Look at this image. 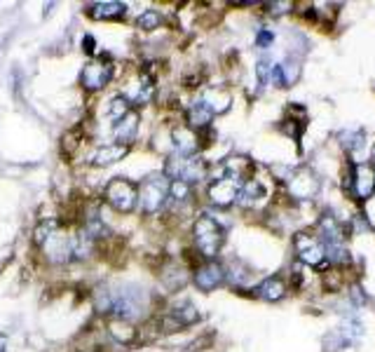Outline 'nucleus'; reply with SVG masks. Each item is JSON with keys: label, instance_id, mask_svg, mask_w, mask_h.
<instances>
[{"label": "nucleus", "instance_id": "obj_2", "mask_svg": "<svg viewBox=\"0 0 375 352\" xmlns=\"http://www.w3.org/2000/svg\"><path fill=\"white\" fill-rule=\"evenodd\" d=\"M169 188H172V181L167 179V174L146 176V181L138 186V202H141L143 214H155L165 207L169 200Z\"/></svg>", "mask_w": 375, "mask_h": 352}, {"label": "nucleus", "instance_id": "obj_18", "mask_svg": "<svg viewBox=\"0 0 375 352\" xmlns=\"http://www.w3.org/2000/svg\"><path fill=\"white\" fill-rule=\"evenodd\" d=\"M211 118H214V113H211V108L202 101V96H199L195 104L190 106V111H188V125H190V130H204V127H209Z\"/></svg>", "mask_w": 375, "mask_h": 352}, {"label": "nucleus", "instance_id": "obj_5", "mask_svg": "<svg viewBox=\"0 0 375 352\" xmlns=\"http://www.w3.org/2000/svg\"><path fill=\"white\" fill-rule=\"evenodd\" d=\"M165 174L167 179H174V181H183V184H195V181H202L207 176V165L204 160L199 157H183V155H174L167 160V167H165Z\"/></svg>", "mask_w": 375, "mask_h": 352}, {"label": "nucleus", "instance_id": "obj_23", "mask_svg": "<svg viewBox=\"0 0 375 352\" xmlns=\"http://www.w3.org/2000/svg\"><path fill=\"white\" fill-rule=\"evenodd\" d=\"M153 94H155V85H153V78L150 76H143L141 78V85L136 87V94H134V104L138 106H143V104H150V99H153Z\"/></svg>", "mask_w": 375, "mask_h": 352}, {"label": "nucleus", "instance_id": "obj_6", "mask_svg": "<svg viewBox=\"0 0 375 352\" xmlns=\"http://www.w3.org/2000/svg\"><path fill=\"white\" fill-rule=\"evenodd\" d=\"M241 184H244V181L239 179L237 172L223 174L209 186V200L216 204V207H230L232 202H237Z\"/></svg>", "mask_w": 375, "mask_h": 352}, {"label": "nucleus", "instance_id": "obj_29", "mask_svg": "<svg viewBox=\"0 0 375 352\" xmlns=\"http://www.w3.org/2000/svg\"><path fill=\"white\" fill-rule=\"evenodd\" d=\"M0 352H5V345H3V343H0Z\"/></svg>", "mask_w": 375, "mask_h": 352}, {"label": "nucleus", "instance_id": "obj_14", "mask_svg": "<svg viewBox=\"0 0 375 352\" xmlns=\"http://www.w3.org/2000/svg\"><path fill=\"white\" fill-rule=\"evenodd\" d=\"M138 123H141V118H138V113H134V111H129L125 118H120L118 123L113 125L115 141L120 146H129L138 134Z\"/></svg>", "mask_w": 375, "mask_h": 352}, {"label": "nucleus", "instance_id": "obj_26", "mask_svg": "<svg viewBox=\"0 0 375 352\" xmlns=\"http://www.w3.org/2000/svg\"><path fill=\"white\" fill-rule=\"evenodd\" d=\"M190 186L183 184V181H172V188H169V197L174 202H188L190 200Z\"/></svg>", "mask_w": 375, "mask_h": 352}, {"label": "nucleus", "instance_id": "obj_3", "mask_svg": "<svg viewBox=\"0 0 375 352\" xmlns=\"http://www.w3.org/2000/svg\"><path fill=\"white\" fill-rule=\"evenodd\" d=\"M192 235H195L199 254L207 258H214L221 252L223 242H226V233L219 226V221H214L211 216H199L195 226H192Z\"/></svg>", "mask_w": 375, "mask_h": 352}, {"label": "nucleus", "instance_id": "obj_11", "mask_svg": "<svg viewBox=\"0 0 375 352\" xmlns=\"http://www.w3.org/2000/svg\"><path fill=\"white\" fill-rule=\"evenodd\" d=\"M286 181H289L291 195L298 200H310L317 195V191H319V181L314 179V174L307 172V169H300V172H295L293 176H289Z\"/></svg>", "mask_w": 375, "mask_h": 352}, {"label": "nucleus", "instance_id": "obj_24", "mask_svg": "<svg viewBox=\"0 0 375 352\" xmlns=\"http://www.w3.org/2000/svg\"><path fill=\"white\" fill-rule=\"evenodd\" d=\"M160 24H162V15L157 10H146L143 15L136 17V26L141 31H155V28H160Z\"/></svg>", "mask_w": 375, "mask_h": 352}, {"label": "nucleus", "instance_id": "obj_17", "mask_svg": "<svg viewBox=\"0 0 375 352\" xmlns=\"http://www.w3.org/2000/svg\"><path fill=\"white\" fill-rule=\"evenodd\" d=\"M253 294H256L258 299L272 303V301H282L284 299L286 287H284V282L280 280V277H268V280H263L256 289H253Z\"/></svg>", "mask_w": 375, "mask_h": 352}, {"label": "nucleus", "instance_id": "obj_21", "mask_svg": "<svg viewBox=\"0 0 375 352\" xmlns=\"http://www.w3.org/2000/svg\"><path fill=\"white\" fill-rule=\"evenodd\" d=\"M202 101L211 108V113H226L230 108V96L226 92H219V89H209L207 94L202 96Z\"/></svg>", "mask_w": 375, "mask_h": 352}, {"label": "nucleus", "instance_id": "obj_28", "mask_svg": "<svg viewBox=\"0 0 375 352\" xmlns=\"http://www.w3.org/2000/svg\"><path fill=\"white\" fill-rule=\"evenodd\" d=\"M82 50L87 52V54H94V50H96L94 35H84V40H82Z\"/></svg>", "mask_w": 375, "mask_h": 352}, {"label": "nucleus", "instance_id": "obj_27", "mask_svg": "<svg viewBox=\"0 0 375 352\" xmlns=\"http://www.w3.org/2000/svg\"><path fill=\"white\" fill-rule=\"evenodd\" d=\"M272 42H275V33L268 31V28H261V31H258V35H256V45L261 47V50H268Z\"/></svg>", "mask_w": 375, "mask_h": 352}, {"label": "nucleus", "instance_id": "obj_22", "mask_svg": "<svg viewBox=\"0 0 375 352\" xmlns=\"http://www.w3.org/2000/svg\"><path fill=\"white\" fill-rule=\"evenodd\" d=\"M59 230V221H54V218H45V221L40 223L38 228H35V233H33V240H35V245L38 247H45L47 242L52 240V235Z\"/></svg>", "mask_w": 375, "mask_h": 352}, {"label": "nucleus", "instance_id": "obj_25", "mask_svg": "<svg viewBox=\"0 0 375 352\" xmlns=\"http://www.w3.org/2000/svg\"><path fill=\"white\" fill-rule=\"evenodd\" d=\"M129 106H131V101L127 99V96H115L111 101V106H108V113H111V118L118 123L120 118H125V115L129 113Z\"/></svg>", "mask_w": 375, "mask_h": 352}, {"label": "nucleus", "instance_id": "obj_15", "mask_svg": "<svg viewBox=\"0 0 375 352\" xmlns=\"http://www.w3.org/2000/svg\"><path fill=\"white\" fill-rule=\"evenodd\" d=\"M89 17L92 19H120V17L127 15V5L125 3H118V0H101V3H94L89 5Z\"/></svg>", "mask_w": 375, "mask_h": 352}, {"label": "nucleus", "instance_id": "obj_13", "mask_svg": "<svg viewBox=\"0 0 375 352\" xmlns=\"http://www.w3.org/2000/svg\"><path fill=\"white\" fill-rule=\"evenodd\" d=\"M129 153V146H120V143H106V146H99L89 153V165L94 167H108L113 162L122 160V157Z\"/></svg>", "mask_w": 375, "mask_h": 352}, {"label": "nucleus", "instance_id": "obj_8", "mask_svg": "<svg viewBox=\"0 0 375 352\" xmlns=\"http://www.w3.org/2000/svg\"><path fill=\"white\" fill-rule=\"evenodd\" d=\"M113 80V64L111 62H89L80 71V85L87 92H99Z\"/></svg>", "mask_w": 375, "mask_h": 352}, {"label": "nucleus", "instance_id": "obj_19", "mask_svg": "<svg viewBox=\"0 0 375 352\" xmlns=\"http://www.w3.org/2000/svg\"><path fill=\"white\" fill-rule=\"evenodd\" d=\"M261 197H265L263 184H261V181H256V179H249V181H244V184H241L237 202L241 204V207H253V204H256Z\"/></svg>", "mask_w": 375, "mask_h": 352}, {"label": "nucleus", "instance_id": "obj_10", "mask_svg": "<svg viewBox=\"0 0 375 352\" xmlns=\"http://www.w3.org/2000/svg\"><path fill=\"white\" fill-rule=\"evenodd\" d=\"M197 319H199L197 308L192 306L190 301H179V303H174L172 310H169L165 326H167V331H176V329H183V326L195 324Z\"/></svg>", "mask_w": 375, "mask_h": 352}, {"label": "nucleus", "instance_id": "obj_20", "mask_svg": "<svg viewBox=\"0 0 375 352\" xmlns=\"http://www.w3.org/2000/svg\"><path fill=\"white\" fill-rule=\"evenodd\" d=\"M111 333L120 345H129V343H134V338H136V329L129 324V322H122V319L111 322Z\"/></svg>", "mask_w": 375, "mask_h": 352}, {"label": "nucleus", "instance_id": "obj_12", "mask_svg": "<svg viewBox=\"0 0 375 352\" xmlns=\"http://www.w3.org/2000/svg\"><path fill=\"white\" fill-rule=\"evenodd\" d=\"M223 280H226V270H223L221 263H204L202 268H197L195 272V284L199 291H214L219 289Z\"/></svg>", "mask_w": 375, "mask_h": 352}, {"label": "nucleus", "instance_id": "obj_1", "mask_svg": "<svg viewBox=\"0 0 375 352\" xmlns=\"http://www.w3.org/2000/svg\"><path fill=\"white\" fill-rule=\"evenodd\" d=\"M94 303L101 315H113L115 319L131 322L141 317L146 310V294L136 284H115V287L96 289Z\"/></svg>", "mask_w": 375, "mask_h": 352}, {"label": "nucleus", "instance_id": "obj_9", "mask_svg": "<svg viewBox=\"0 0 375 352\" xmlns=\"http://www.w3.org/2000/svg\"><path fill=\"white\" fill-rule=\"evenodd\" d=\"M375 193V169L368 162H356L352 167V195L368 200Z\"/></svg>", "mask_w": 375, "mask_h": 352}, {"label": "nucleus", "instance_id": "obj_7", "mask_svg": "<svg viewBox=\"0 0 375 352\" xmlns=\"http://www.w3.org/2000/svg\"><path fill=\"white\" fill-rule=\"evenodd\" d=\"M293 247L298 258L305 265H312V268H319L326 261V247L324 242L319 240V235H310V233H298L293 238Z\"/></svg>", "mask_w": 375, "mask_h": 352}, {"label": "nucleus", "instance_id": "obj_16", "mask_svg": "<svg viewBox=\"0 0 375 352\" xmlns=\"http://www.w3.org/2000/svg\"><path fill=\"white\" fill-rule=\"evenodd\" d=\"M174 150H176V155H183V157H192L197 153V137L195 132L190 130V127H179V130H174Z\"/></svg>", "mask_w": 375, "mask_h": 352}, {"label": "nucleus", "instance_id": "obj_4", "mask_svg": "<svg viewBox=\"0 0 375 352\" xmlns=\"http://www.w3.org/2000/svg\"><path fill=\"white\" fill-rule=\"evenodd\" d=\"M104 197L115 211H120V214H131V211L136 209V202H138V188L131 184L129 179L115 176L111 184L106 186Z\"/></svg>", "mask_w": 375, "mask_h": 352}]
</instances>
